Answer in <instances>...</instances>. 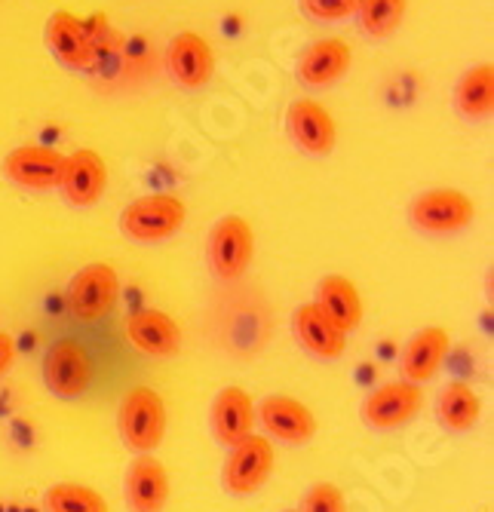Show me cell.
Masks as SVG:
<instances>
[{
	"mask_svg": "<svg viewBox=\"0 0 494 512\" xmlns=\"http://www.w3.org/2000/svg\"><path fill=\"white\" fill-rule=\"evenodd\" d=\"M424 408V390L409 381H390L372 390L363 405H359V421L369 430L390 433L406 427L412 417H418Z\"/></svg>",
	"mask_w": 494,
	"mask_h": 512,
	"instance_id": "52a82bcc",
	"label": "cell"
},
{
	"mask_svg": "<svg viewBox=\"0 0 494 512\" xmlns=\"http://www.w3.org/2000/svg\"><path fill=\"white\" fill-rule=\"evenodd\" d=\"M47 43H50V50L56 53V59L71 71H89L96 65V40L89 37L83 22L68 10H56L50 16Z\"/></svg>",
	"mask_w": 494,
	"mask_h": 512,
	"instance_id": "ffe728a7",
	"label": "cell"
},
{
	"mask_svg": "<svg viewBox=\"0 0 494 512\" xmlns=\"http://www.w3.org/2000/svg\"><path fill=\"white\" fill-rule=\"evenodd\" d=\"M274 473V445L267 436H249L231 448L221 467V485L234 497H249L264 488Z\"/></svg>",
	"mask_w": 494,
	"mask_h": 512,
	"instance_id": "ba28073f",
	"label": "cell"
},
{
	"mask_svg": "<svg viewBox=\"0 0 494 512\" xmlns=\"http://www.w3.org/2000/svg\"><path fill=\"white\" fill-rule=\"evenodd\" d=\"M47 512H108V500L89 485L80 482H56L43 494Z\"/></svg>",
	"mask_w": 494,
	"mask_h": 512,
	"instance_id": "cb8c5ba5",
	"label": "cell"
},
{
	"mask_svg": "<svg viewBox=\"0 0 494 512\" xmlns=\"http://www.w3.org/2000/svg\"><path fill=\"white\" fill-rule=\"evenodd\" d=\"M286 512H298V509H286Z\"/></svg>",
	"mask_w": 494,
	"mask_h": 512,
	"instance_id": "f1b7e54d",
	"label": "cell"
},
{
	"mask_svg": "<svg viewBox=\"0 0 494 512\" xmlns=\"http://www.w3.org/2000/svg\"><path fill=\"white\" fill-rule=\"evenodd\" d=\"M13 362H16V341L10 332H0V378L13 368Z\"/></svg>",
	"mask_w": 494,
	"mask_h": 512,
	"instance_id": "83f0119b",
	"label": "cell"
},
{
	"mask_svg": "<svg viewBox=\"0 0 494 512\" xmlns=\"http://www.w3.org/2000/svg\"><path fill=\"white\" fill-rule=\"evenodd\" d=\"M448 332L442 325H424L418 329L406 347H402V356H399V371H402V381L409 384H418L424 387L427 381H433L439 375V368L448 356Z\"/></svg>",
	"mask_w": 494,
	"mask_h": 512,
	"instance_id": "ac0fdd59",
	"label": "cell"
},
{
	"mask_svg": "<svg viewBox=\"0 0 494 512\" xmlns=\"http://www.w3.org/2000/svg\"><path fill=\"white\" fill-rule=\"evenodd\" d=\"M455 108L464 120L485 123L494 114V65H473L455 86Z\"/></svg>",
	"mask_w": 494,
	"mask_h": 512,
	"instance_id": "603a6c76",
	"label": "cell"
},
{
	"mask_svg": "<svg viewBox=\"0 0 494 512\" xmlns=\"http://www.w3.org/2000/svg\"><path fill=\"white\" fill-rule=\"evenodd\" d=\"M317 304L344 335H350L353 329H359L363 322V298H359V289L353 279L341 276V273H329L317 283Z\"/></svg>",
	"mask_w": 494,
	"mask_h": 512,
	"instance_id": "44dd1931",
	"label": "cell"
},
{
	"mask_svg": "<svg viewBox=\"0 0 494 512\" xmlns=\"http://www.w3.org/2000/svg\"><path fill=\"white\" fill-rule=\"evenodd\" d=\"M255 421H261L267 436L286 445H307L317 436V417H313V411L301 399L280 396V393L261 399Z\"/></svg>",
	"mask_w": 494,
	"mask_h": 512,
	"instance_id": "8fae6325",
	"label": "cell"
},
{
	"mask_svg": "<svg viewBox=\"0 0 494 512\" xmlns=\"http://www.w3.org/2000/svg\"><path fill=\"white\" fill-rule=\"evenodd\" d=\"M301 10L313 22H344L356 16L359 0H301Z\"/></svg>",
	"mask_w": 494,
	"mask_h": 512,
	"instance_id": "4316f807",
	"label": "cell"
},
{
	"mask_svg": "<svg viewBox=\"0 0 494 512\" xmlns=\"http://www.w3.org/2000/svg\"><path fill=\"white\" fill-rule=\"evenodd\" d=\"M292 332H295L298 344L310 356L326 359V362L341 359L344 350H347V335L313 301L295 307V313H292Z\"/></svg>",
	"mask_w": 494,
	"mask_h": 512,
	"instance_id": "d6986e66",
	"label": "cell"
},
{
	"mask_svg": "<svg viewBox=\"0 0 494 512\" xmlns=\"http://www.w3.org/2000/svg\"><path fill=\"white\" fill-rule=\"evenodd\" d=\"M209 424H212V436H215L218 445H224V448L240 445L255 430V402H252V396L237 384L224 387L212 399Z\"/></svg>",
	"mask_w": 494,
	"mask_h": 512,
	"instance_id": "e0dca14e",
	"label": "cell"
},
{
	"mask_svg": "<svg viewBox=\"0 0 494 512\" xmlns=\"http://www.w3.org/2000/svg\"><path fill=\"white\" fill-rule=\"evenodd\" d=\"M406 7L409 0H359L356 10L359 28L375 40L390 37L402 25V19H406Z\"/></svg>",
	"mask_w": 494,
	"mask_h": 512,
	"instance_id": "d4e9b609",
	"label": "cell"
},
{
	"mask_svg": "<svg viewBox=\"0 0 494 512\" xmlns=\"http://www.w3.org/2000/svg\"><path fill=\"white\" fill-rule=\"evenodd\" d=\"M255 255V230L243 215H224L212 224L206 258L212 267V276L221 283H234L240 279Z\"/></svg>",
	"mask_w": 494,
	"mask_h": 512,
	"instance_id": "5b68a950",
	"label": "cell"
},
{
	"mask_svg": "<svg viewBox=\"0 0 494 512\" xmlns=\"http://www.w3.org/2000/svg\"><path fill=\"white\" fill-rule=\"evenodd\" d=\"M43 384L56 399H80L93 384V356L74 338H59L43 356Z\"/></svg>",
	"mask_w": 494,
	"mask_h": 512,
	"instance_id": "8992f818",
	"label": "cell"
},
{
	"mask_svg": "<svg viewBox=\"0 0 494 512\" xmlns=\"http://www.w3.org/2000/svg\"><path fill=\"white\" fill-rule=\"evenodd\" d=\"M126 338L139 353L154 359H169L182 350V329H178V322L157 307L132 310L126 316Z\"/></svg>",
	"mask_w": 494,
	"mask_h": 512,
	"instance_id": "5bb4252c",
	"label": "cell"
},
{
	"mask_svg": "<svg viewBox=\"0 0 494 512\" xmlns=\"http://www.w3.org/2000/svg\"><path fill=\"white\" fill-rule=\"evenodd\" d=\"M286 132L292 145L310 157H326L335 151L338 129L326 105L317 99H295L286 111Z\"/></svg>",
	"mask_w": 494,
	"mask_h": 512,
	"instance_id": "9c48e42d",
	"label": "cell"
},
{
	"mask_svg": "<svg viewBox=\"0 0 494 512\" xmlns=\"http://www.w3.org/2000/svg\"><path fill=\"white\" fill-rule=\"evenodd\" d=\"M188 206L175 194H148L120 212V230L132 243H163L185 227Z\"/></svg>",
	"mask_w": 494,
	"mask_h": 512,
	"instance_id": "7a4b0ae2",
	"label": "cell"
},
{
	"mask_svg": "<svg viewBox=\"0 0 494 512\" xmlns=\"http://www.w3.org/2000/svg\"><path fill=\"white\" fill-rule=\"evenodd\" d=\"M476 218L473 200L458 188H430L409 203V221L427 237H452Z\"/></svg>",
	"mask_w": 494,
	"mask_h": 512,
	"instance_id": "3957f363",
	"label": "cell"
},
{
	"mask_svg": "<svg viewBox=\"0 0 494 512\" xmlns=\"http://www.w3.org/2000/svg\"><path fill=\"white\" fill-rule=\"evenodd\" d=\"M166 71L182 89H203L215 74V53L209 40L197 31L175 34L166 50Z\"/></svg>",
	"mask_w": 494,
	"mask_h": 512,
	"instance_id": "4fadbf2b",
	"label": "cell"
},
{
	"mask_svg": "<svg viewBox=\"0 0 494 512\" xmlns=\"http://www.w3.org/2000/svg\"><path fill=\"white\" fill-rule=\"evenodd\" d=\"M117 298H120V276L105 261H93L80 267L68 279V289H65L68 313L80 322H99L111 316V310L117 307Z\"/></svg>",
	"mask_w": 494,
	"mask_h": 512,
	"instance_id": "277c9868",
	"label": "cell"
},
{
	"mask_svg": "<svg viewBox=\"0 0 494 512\" xmlns=\"http://www.w3.org/2000/svg\"><path fill=\"white\" fill-rule=\"evenodd\" d=\"M350 62H353V53L347 40L323 37V40H313L301 53L295 74L307 89H329L350 71Z\"/></svg>",
	"mask_w": 494,
	"mask_h": 512,
	"instance_id": "2e32d148",
	"label": "cell"
},
{
	"mask_svg": "<svg viewBox=\"0 0 494 512\" xmlns=\"http://www.w3.org/2000/svg\"><path fill=\"white\" fill-rule=\"evenodd\" d=\"M117 430L126 448L154 454L166 436V402L151 387H132L117 408Z\"/></svg>",
	"mask_w": 494,
	"mask_h": 512,
	"instance_id": "6da1fadb",
	"label": "cell"
},
{
	"mask_svg": "<svg viewBox=\"0 0 494 512\" xmlns=\"http://www.w3.org/2000/svg\"><path fill=\"white\" fill-rule=\"evenodd\" d=\"M298 512H347L344 491L335 482H317V485H310L307 494H304V500H301V509Z\"/></svg>",
	"mask_w": 494,
	"mask_h": 512,
	"instance_id": "484cf974",
	"label": "cell"
},
{
	"mask_svg": "<svg viewBox=\"0 0 494 512\" xmlns=\"http://www.w3.org/2000/svg\"><path fill=\"white\" fill-rule=\"evenodd\" d=\"M59 191L68 206L89 209L96 206L108 191V163L99 151L80 148L65 157V169L59 178Z\"/></svg>",
	"mask_w": 494,
	"mask_h": 512,
	"instance_id": "30bf717a",
	"label": "cell"
},
{
	"mask_svg": "<svg viewBox=\"0 0 494 512\" xmlns=\"http://www.w3.org/2000/svg\"><path fill=\"white\" fill-rule=\"evenodd\" d=\"M65 169V154L43 145H19L4 157V175L25 191H53Z\"/></svg>",
	"mask_w": 494,
	"mask_h": 512,
	"instance_id": "7c38bea8",
	"label": "cell"
},
{
	"mask_svg": "<svg viewBox=\"0 0 494 512\" xmlns=\"http://www.w3.org/2000/svg\"><path fill=\"white\" fill-rule=\"evenodd\" d=\"M482 417V399L467 381H452L436 399V424L445 433L464 436L470 433Z\"/></svg>",
	"mask_w": 494,
	"mask_h": 512,
	"instance_id": "7402d4cb",
	"label": "cell"
},
{
	"mask_svg": "<svg viewBox=\"0 0 494 512\" xmlns=\"http://www.w3.org/2000/svg\"><path fill=\"white\" fill-rule=\"evenodd\" d=\"M169 473L154 454H139L129 463L126 479H123V494L129 512H163L169 503Z\"/></svg>",
	"mask_w": 494,
	"mask_h": 512,
	"instance_id": "9a60e30c",
	"label": "cell"
}]
</instances>
